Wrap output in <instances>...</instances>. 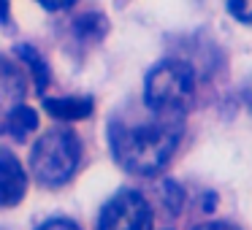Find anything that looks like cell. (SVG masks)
<instances>
[{"label":"cell","mask_w":252,"mask_h":230,"mask_svg":"<svg viewBox=\"0 0 252 230\" xmlns=\"http://www.w3.org/2000/svg\"><path fill=\"white\" fill-rule=\"evenodd\" d=\"M182 116L174 111L133 109L109 125V141L114 160L136 176H155L171 163L182 136Z\"/></svg>","instance_id":"6da1fadb"},{"label":"cell","mask_w":252,"mask_h":230,"mask_svg":"<svg viewBox=\"0 0 252 230\" xmlns=\"http://www.w3.org/2000/svg\"><path fill=\"white\" fill-rule=\"evenodd\" d=\"M82 144L71 130H49L30 152V173L44 187H63L79 168Z\"/></svg>","instance_id":"7a4b0ae2"},{"label":"cell","mask_w":252,"mask_h":230,"mask_svg":"<svg viewBox=\"0 0 252 230\" xmlns=\"http://www.w3.org/2000/svg\"><path fill=\"white\" fill-rule=\"evenodd\" d=\"M195 95V73L182 60H163L147 73L144 82V106L158 111L185 114Z\"/></svg>","instance_id":"3957f363"},{"label":"cell","mask_w":252,"mask_h":230,"mask_svg":"<svg viewBox=\"0 0 252 230\" xmlns=\"http://www.w3.org/2000/svg\"><path fill=\"white\" fill-rule=\"evenodd\" d=\"M98 230H152V208L136 190H120L103 206Z\"/></svg>","instance_id":"277c9868"},{"label":"cell","mask_w":252,"mask_h":230,"mask_svg":"<svg viewBox=\"0 0 252 230\" xmlns=\"http://www.w3.org/2000/svg\"><path fill=\"white\" fill-rule=\"evenodd\" d=\"M25 192H28V173L22 163L11 152L0 149V206L11 208L22 203Z\"/></svg>","instance_id":"5b68a950"},{"label":"cell","mask_w":252,"mask_h":230,"mask_svg":"<svg viewBox=\"0 0 252 230\" xmlns=\"http://www.w3.org/2000/svg\"><path fill=\"white\" fill-rule=\"evenodd\" d=\"M19 103H25V73L11 60L0 57V119Z\"/></svg>","instance_id":"8992f818"},{"label":"cell","mask_w":252,"mask_h":230,"mask_svg":"<svg viewBox=\"0 0 252 230\" xmlns=\"http://www.w3.org/2000/svg\"><path fill=\"white\" fill-rule=\"evenodd\" d=\"M93 98H44V109L52 116L65 122H76V119H87L93 114Z\"/></svg>","instance_id":"52a82bcc"},{"label":"cell","mask_w":252,"mask_h":230,"mask_svg":"<svg viewBox=\"0 0 252 230\" xmlns=\"http://www.w3.org/2000/svg\"><path fill=\"white\" fill-rule=\"evenodd\" d=\"M33 130H38V114H35V109H30V106L19 103L3 116V133L11 136L14 141H25Z\"/></svg>","instance_id":"ba28073f"},{"label":"cell","mask_w":252,"mask_h":230,"mask_svg":"<svg viewBox=\"0 0 252 230\" xmlns=\"http://www.w3.org/2000/svg\"><path fill=\"white\" fill-rule=\"evenodd\" d=\"M17 55L22 57V62L28 65V71L33 73V82H35V87L44 92L46 89V84H49V68H46V60L38 55V52L33 49V46H17Z\"/></svg>","instance_id":"9c48e42d"},{"label":"cell","mask_w":252,"mask_h":230,"mask_svg":"<svg viewBox=\"0 0 252 230\" xmlns=\"http://www.w3.org/2000/svg\"><path fill=\"white\" fill-rule=\"evenodd\" d=\"M228 11L233 14L239 22L252 25V0H228Z\"/></svg>","instance_id":"30bf717a"},{"label":"cell","mask_w":252,"mask_h":230,"mask_svg":"<svg viewBox=\"0 0 252 230\" xmlns=\"http://www.w3.org/2000/svg\"><path fill=\"white\" fill-rule=\"evenodd\" d=\"M38 230H82V228H79L73 219H63L60 217V219H49V222H44Z\"/></svg>","instance_id":"8fae6325"},{"label":"cell","mask_w":252,"mask_h":230,"mask_svg":"<svg viewBox=\"0 0 252 230\" xmlns=\"http://www.w3.org/2000/svg\"><path fill=\"white\" fill-rule=\"evenodd\" d=\"M44 8H49V11H63V8H68V6H73L76 0H38Z\"/></svg>","instance_id":"7c38bea8"},{"label":"cell","mask_w":252,"mask_h":230,"mask_svg":"<svg viewBox=\"0 0 252 230\" xmlns=\"http://www.w3.org/2000/svg\"><path fill=\"white\" fill-rule=\"evenodd\" d=\"M195 230H239V228L228 222H206V225H198Z\"/></svg>","instance_id":"4fadbf2b"},{"label":"cell","mask_w":252,"mask_h":230,"mask_svg":"<svg viewBox=\"0 0 252 230\" xmlns=\"http://www.w3.org/2000/svg\"><path fill=\"white\" fill-rule=\"evenodd\" d=\"M0 22H8V0H0Z\"/></svg>","instance_id":"5bb4252c"}]
</instances>
